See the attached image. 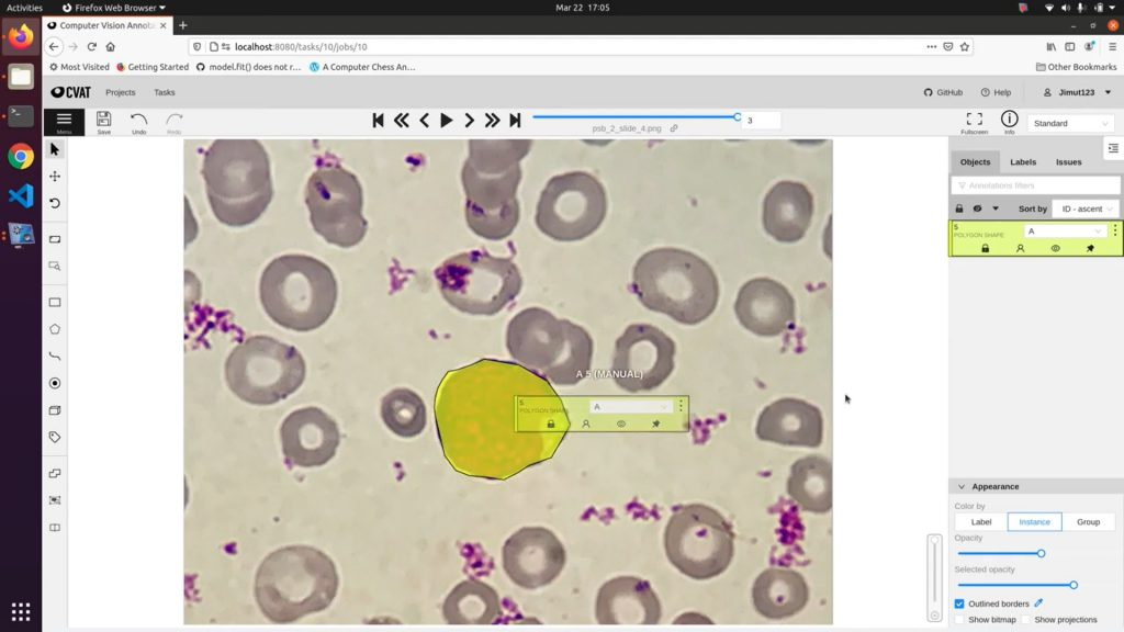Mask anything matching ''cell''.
I'll list each match as a JSON object with an SVG mask.
<instances>
[{
  "label": "cell",
  "mask_w": 1124,
  "mask_h": 632,
  "mask_svg": "<svg viewBox=\"0 0 1124 632\" xmlns=\"http://www.w3.org/2000/svg\"><path fill=\"white\" fill-rule=\"evenodd\" d=\"M434 410L451 467L493 481L551 459L570 428L563 402L546 379L497 359L447 372Z\"/></svg>",
  "instance_id": "obj_1"
},
{
  "label": "cell",
  "mask_w": 1124,
  "mask_h": 632,
  "mask_svg": "<svg viewBox=\"0 0 1124 632\" xmlns=\"http://www.w3.org/2000/svg\"><path fill=\"white\" fill-rule=\"evenodd\" d=\"M531 145L529 139L469 142L461 181L465 194V221L476 236L497 241L509 237L517 227L520 218L516 196L521 180L520 162Z\"/></svg>",
  "instance_id": "obj_2"
},
{
  "label": "cell",
  "mask_w": 1124,
  "mask_h": 632,
  "mask_svg": "<svg viewBox=\"0 0 1124 632\" xmlns=\"http://www.w3.org/2000/svg\"><path fill=\"white\" fill-rule=\"evenodd\" d=\"M631 291L647 309L687 326L706 320L720 293L717 275L706 260L672 247L654 248L638 258Z\"/></svg>",
  "instance_id": "obj_3"
},
{
  "label": "cell",
  "mask_w": 1124,
  "mask_h": 632,
  "mask_svg": "<svg viewBox=\"0 0 1124 632\" xmlns=\"http://www.w3.org/2000/svg\"><path fill=\"white\" fill-rule=\"evenodd\" d=\"M338 586L336 565L326 553L308 545H290L263 558L254 592L268 620L291 623L327 609Z\"/></svg>",
  "instance_id": "obj_4"
},
{
  "label": "cell",
  "mask_w": 1124,
  "mask_h": 632,
  "mask_svg": "<svg viewBox=\"0 0 1124 632\" xmlns=\"http://www.w3.org/2000/svg\"><path fill=\"white\" fill-rule=\"evenodd\" d=\"M505 345L513 360L555 386H574L592 369L594 340L588 330L539 306L513 316Z\"/></svg>",
  "instance_id": "obj_5"
},
{
  "label": "cell",
  "mask_w": 1124,
  "mask_h": 632,
  "mask_svg": "<svg viewBox=\"0 0 1124 632\" xmlns=\"http://www.w3.org/2000/svg\"><path fill=\"white\" fill-rule=\"evenodd\" d=\"M338 295L337 281L323 261L305 255H284L262 271L259 297L277 325L300 332L323 326L331 316Z\"/></svg>",
  "instance_id": "obj_6"
},
{
  "label": "cell",
  "mask_w": 1124,
  "mask_h": 632,
  "mask_svg": "<svg viewBox=\"0 0 1124 632\" xmlns=\"http://www.w3.org/2000/svg\"><path fill=\"white\" fill-rule=\"evenodd\" d=\"M210 155L207 196L216 218L232 227L256 222L273 196L265 147L255 139H225Z\"/></svg>",
  "instance_id": "obj_7"
},
{
  "label": "cell",
  "mask_w": 1124,
  "mask_h": 632,
  "mask_svg": "<svg viewBox=\"0 0 1124 632\" xmlns=\"http://www.w3.org/2000/svg\"><path fill=\"white\" fill-rule=\"evenodd\" d=\"M434 276L443 300L472 316L498 314L522 289V276L513 259L484 249L449 257L435 269Z\"/></svg>",
  "instance_id": "obj_8"
},
{
  "label": "cell",
  "mask_w": 1124,
  "mask_h": 632,
  "mask_svg": "<svg viewBox=\"0 0 1124 632\" xmlns=\"http://www.w3.org/2000/svg\"><path fill=\"white\" fill-rule=\"evenodd\" d=\"M224 375L228 388L239 399L255 406H269L301 387L306 364L295 347L259 335L247 338L231 351Z\"/></svg>",
  "instance_id": "obj_9"
},
{
  "label": "cell",
  "mask_w": 1124,
  "mask_h": 632,
  "mask_svg": "<svg viewBox=\"0 0 1124 632\" xmlns=\"http://www.w3.org/2000/svg\"><path fill=\"white\" fill-rule=\"evenodd\" d=\"M731 524L715 508L704 504L677 507L663 533L668 562L683 575L706 580L723 573L734 552Z\"/></svg>",
  "instance_id": "obj_10"
},
{
  "label": "cell",
  "mask_w": 1124,
  "mask_h": 632,
  "mask_svg": "<svg viewBox=\"0 0 1124 632\" xmlns=\"http://www.w3.org/2000/svg\"><path fill=\"white\" fill-rule=\"evenodd\" d=\"M607 214V194L602 182L585 171L552 177L541 191L535 215L538 229L562 242L593 235Z\"/></svg>",
  "instance_id": "obj_11"
},
{
  "label": "cell",
  "mask_w": 1124,
  "mask_h": 632,
  "mask_svg": "<svg viewBox=\"0 0 1124 632\" xmlns=\"http://www.w3.org/2000/svg\"><path fill=\"white\" fill-rule=\"evenodd\" d=\"M305 203L314 230L341 248L358 245L368 230L363 193L357 177L338 163L319 166L310 177Z\"/></svg>",
  "instance_id": "obj_12"
},
{
  "label": "cell",
  "mask_w": 1124,
  "mask_h": 632,
  "mask_svg": "<svg viewBox=\"0 0 1124 632\" xmlns=\"http://www.w3.org/2000/svg\"><path fill=\"white\" fill-rule=\"evenodd\" d=\"M675 353L674 340L659 327L630 324L615 341L611 379L628 393L653 391L674 371Z\"/></svg>",
  "instance_id": "obj_13"
},
{
  "label": "cell",
  "mask_w": 1124,
  "mask_h": 632,
  "mask_svg": "<svg viewBox=\"0 0 1124 632\" xmlns=\"http://www.w3.org/2000/svg\"><path fill=\"white\" fill-rule=\"evenodd\" d=\"M566 550L557 534L542 526H525L502 546V567L507 578L525 590L552 584L566 564Z\"/></svg>",
  "instance_id": "obj_14"
},
{
  "label": "cell",
  "mask_w": 1124,
  "mask_h": 632,
  "mask_svg": "<svg viewBox=\"0 0 1124 632\" xmlns=\"http://www.w3.org/2000/svg\"><path fill=\"white\" fill-rule=\"evenodd\" d=\"M280 439L289 469L318 467L329 462L340 443L337 422L318 407L290 413L281 424Z\"/></svg>",
  "instance_id": "obj_15"
},
{
  "label": "cell",
  "mask_w": 1124,
  "mask_h": 632,
  "mask_svg": "<svg viewBox=\"0 0 1124 632\" xmlns=\"http://www.w3.org/2000/svg\"><path fill=\"white\" fill-rule=\"evenodd\" d=\"M734 313L740 324L761 337H775L795 321V300L788 289L769 278H754L739 290Z\"/></svg>",
  "instance_id": "obj_16"
},
{
  "label": "cell",
  "mask_w": 1124,
  "mask_h": 632,
  "mask_svg": "<svg viewBox=\"0 0 1124 632\" xmlns=\"http://www.w3.org/2000/svg\"><path fill=\"white\" fill-rule=\"evenodd\" d=\"M594 616L598 624H656L662 617V606L648 580L619 575L598 588Z\"/></svg>",
  "instance_id": "obj_17"
},
{
  "label": "cell",
  "mask_w": 1124,
  "mask_h": 632,
  "mask_svg": "<svg viewBox=\"0 0 1124 632\" xmlns=\"http://www.w3.org/2000/svg\"><path fill=\"white\" fill-rule=\"evenodd\" d=\"M762 441L783 445L817 448L822 442L821 410L799 398H780L766 406L755 427Z\"/></svg>",
  "instance_id": "obj_18"
},
{
  "label": "cell",
  "mask_w": 1124,
  "mask_h": 632,
  "mask_svg": "<svg viewBox=\"0 0 1124 632\" xmlns=\"http://www.w3.org/2000/svg\"><path fill=\"white\" fill-rule=\"evenodd\" d=\"M813 214V198L808 188L797 181L783 180L774 184L763 201V226L779 242L793 244L807 233Z\"/></svg>",
  "instance_id": "obj_19"
},
{
  "label": "cell",
  "mask_w": 1124,
  "mask_h": 632,
  "mask_svg": "<svg viewBox=\"0 0 1124 632\" xmlns=\"http://www.w3.org/2000/svg\"><path fill=\"white\" fill-rule=\"evenodd\" d=\"M809 599L805 577L790 568L763 571L752 587L755 610L766 619L780 620L800 612Z\"/></svg>",
  "instance_id": "obj_20"
},
{
  "label": "cell",
  "mask_w": 1124,
  "mask_h": 632,
  "mask_svg": "<svg viewBox=\"0 0 1124 632\" xmlns=\"http://www.w3.org/2000/svg\"><path fill=\"white\" fill-rule=\"evenodd\" d=\"M502 614L496 589L476 578L457 584L442 603V617L449 624H491Z\"/></svg>",
  "instance_id": "obj_21"
},
{
  "label": "cell",
  "mask_w": 1124,
  "mask_h": 632,
  "mask_svg": "<svg viewBox=\"0 0 1124 632\" xmlns=\"http://www.w3.org/2000/svg\"><path fill=\"white\" fill-rule=\"evenodd\" d=\"M788 495L803 510L825 514L832 508V464L821 455L797 460L787 481Z\"/></svg>",
  "instance_id": "obj_22"
},
{
  "label": "cell",
  "mask_w": 1124,
  "mask_h": 632,
  "mask_svg": "<svg viewBox=\"0 0 1124 632\" xmlns=\"http://www.w3.org/2000/svg\"><path fill=\"white\" fill-rule=\"evenodd\" d=\"M381 418L396 436L414 438L420 435L427 422L426 405L422 397L408 388H395L381 400Z\"/></svg>",
  "instance_id": "obj_23"
},
{
  "label": "cell",
  "mask_w": 1124,
  "mask_h": 632,
  "mask_svg": "<svg viewBox=\"0 0 1124 632\" xmlns=\"http://www.w3.org/2000/svg\"><path fill=\"white\" fill-rule=\"evenodd\" d=\"M33 158L34 154L31 147L22 143L13 145L8 153L9 162L16 169L29 168Z\"/></svg>",
  "instance_id": "obj_24"
},
{
  "label": "cell",
  "mask_w": 1124,
  "mask_h": 632,
  "mask_svg": "<svg viewBox=\"0 0 1124 632\" xmlns=\"http://www.w3.org/2000/svg\"><path fill=\"white\" fill-rule=\"evenodd\" d=\"M959 587H1067L1077 589L1078 583H1019V584H958Z\"/></svg>",
  "instance_id": "obj_25"
},
{
  "label": "cell",
  "mask_w": 1124,
  "mask_h": 632,
  "mask_svg": "<svg viewBox=\"0 0 1124 632\" xmlns=\"http://www.w3.org/2000/svg\"><path fill=\"white\" fill-rule=\"evenodd\" d=\"M959 555H1036L1043 557L1046 555L1045 550H1038L1036 552H958Z\"/></svg>",
  "instance_id": "obj_26"
},
{
  "label": "cell",
  "mask_w": 1124,
  "mask_h": 632,
  "mask_svg": "<svg viewBox=\"0 0 1124 632\" xmlns=\"http://www.w3.org/2000/svg\"><path fill=\"white\" fill-rule=\"evenodd\" d=\"M1002 121L1005 125H1014L1018 121V116L1014 112H1005L1002 115Z\"/></svg>",
  "instance_id": "obj_27"
},
{
  "label": "cell",
  "mask_w": 1124,
  "mask_h": 632,
  "mask_svg": "<svg viewBox=\"0 0 1124 632\" xmlns=\"http://www.w3.org/2000/svg\"><path fill=\"white\" fill-rule=\"evenodd\" d=\"M1020 524H1023V526H1031V524H1034V526L1035 524H1039V526H1045L1046 524V526H1049L1050 521L1049 520H1020Z\"/></svg>",
  "instance_id": "obj_28"
},
{
  "label": "cell",
  "mask_w": 1124,
  "mask_h": 632,
  "mask_svg": "<svg viewBox=\"0 0 1124 632\" xmlns=\"http://www.w3.org/2000/svg\"><path fill=\"white\" fill-rule=\"evenodd\" d=\"M1086 8H1087V7H1086V5H1083L1082 3H1079V4H1078V11H1079V12H1084V11H1086Z\"/></svg>",
  "instance_id": "obj_29"
},
{
  "label": "cell",
  "mask_w": 1124,
  "mask_h": 632,
  "mask_svg": "<svg viewBox=\"0 0 1124 632\" xmlns=\"http://www.w3.org/2000/svg\"><path fill=\"white\" fill-rule=\"evenodd\" d=\"M1094 8H1095L1097 11H1100V12L1103 11V9H1102L1103 4L1102 3L1095 4Z\"/></svg>",
  "instance_id": "obj_30"
},
{
  "label": "cell",
  "mask_w": 1124,
  "mask_h": 632,
  "mask_svg": "<svg viewBox=\"0 0 1124 632\" xmlns=\"http://www.w3.org/2000/svg\"><path fill=\"white\" fill-rule=\"evenodd\" d=\"M1070 8H1071V5H1070V4H1064V5H1061V10H1064V11H1069V10H1070Z\"/></svg>",
  "instance_id": "obj_31"
},
{
  "label": "cell",
  "mask_w": 1124,
  "mask_h": 632,
  "mask_svg": "<svg viewBox=\"0 0 1124 632\" xmlns=\"http://www.w3.org/2000/svg\"><path fill=\"white\" fill-rule=\"evenodd\" d=\"M1046 8H1048V9H1047L1048 11H1050V10H1052V8H1053V5H1046Z\"/></svg>",
  "instance_id": "obj_32"
}]
</instances>
